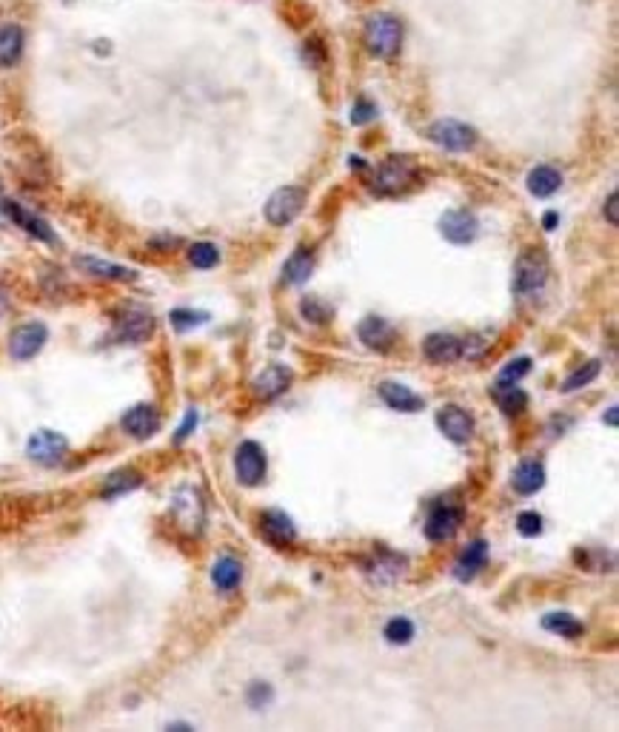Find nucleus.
<instances>
[{
	"instance_id": "nucleus-32",
	"label": "nucleus",
	"mask_w": 619,
	"mask_h": 732,
	"mask_svg": "<svg viewBox=\"0 0 619 732\" xmlns=\"http://www.w3.org/2000/svg\"><path fill=\"white\" fill-rule=\"evenodd\" d=\"M189 262H192L194 268H203V271L214 268V266L220 262L218 245H211V243H194V245L189 248Z\"/></svg>"
},
{
	"instance_id": "nucleus-11",
	"label": "nucleus",
	"mask_w": 619,
	"mask_h": 732,
	"mask_svg": "<svg viewBox=\"0 0 619 732\" xmlns=\"http://www.w3.org/2000/svg\"><path fill=\"white\" fill-rule=\"evenodd\" d=\"M437 428L449 436L451 442L463 445L474 436V419L459 405H442L437 411Z\"/></svg>"
},
{
	"instance_id": "nucleus-1",
	"label": "nucleus",
	"mask_w": 619,
	"mask_h": 732,
	"mask_svg": "<svg viewBox=\"0 0 619 732\" xmlns=\"http://www.w3.org/2000/svg\"><path fill=\"white\" fill-rule=\"evenodd\" d=\"M402 43V23L394 14H374L366 23V46L377 57H392L400 52Z\"/></svg>"
},
{
	"instance_id": "nucleus-28",
	"label": "nucleus",
	"mask_w": 619,
	"mask_h": 732,
	"mask_svg": "<svg viewBox=\"0 0 619 732\" xmlns=\"http://www.w3.org/2000/svg\"><path fill=\"white\" fill-rule=\"evenodd\" d=\"M23 54V32L21 26H4L0 29V66H14Z\"/></svg>"
},
{
	"instance_id": "nucleus-44",
	"label": "nucleus",
	"mask_w": 619,
	"mask_h": 732,
	"mask_svg": "<svg viewBox=\"0 0 619 732\" xmlns=\"http://www.w3.org/2000/svg\"><path fill=\"white\" fill-rule=\"evenodd\" d=\"M554 226H557V214H545V228L551 231Z\"/></svg>"
},
{
	"instance_id": "nucleus-31",
	"label": "nucleus",
	"mask_w": 619,
	"mask_h": 732,
	"mask_svg": "<svg viewBox=\"0 0 619 732\" xmlns=\"http://www.w3.org/2000/svg\"><path fill=\"white\" fill-rule=\"evenodd\" d=\"M140 481H143V476H140L137 471H118V473H111V476L106 479L103 496H106V499H111V496L128 493V490L140 488Z\"/></svg>"
},
{
	"instance_id": "nucleus-6",
	"label": "nucleus",
	"mask_w": 619,
	"mask_h": 732,
	"mask_svg": "<svg viewBox=\"0 0 619 732\" xmlns=\"http://www.w3.org/2000/svg\"><path fill=\"white\" fill-rule=\"evenodd\" d=\"M66 450H69V439L63 433H54V431H37V433H32V439H29V445H26L29 456L46 467L61 465Z\"/></svg>"
},
{
	"instance_id": "nucleus-10",
	"label": "nucleus",
	"mask_w": 619,
	"mask_h": 732,
	"mask_svg": "<svg viewBox=\"0 0 619 732\" xmlns=\"http://www.w3.org/2000/svg\"><path fill=\"white\" fill-rule=\"evenodd\" d=\"M154 331V319L149 311L143 308H128L120 319L118 325H114V336H118L120 342H128V345H140L146 342Z\"/></svg>"
},
{
	"instance_id": "nucleus-20",
	"label": "nucleus",
	"mask_w": 619,
	"mask_h": 732,
	"mask_svg": "<svg viewBox=\"0 0 619 732\" xmlns=\"http://www.w3.org/2000/svg\"><path fill=\"white\" fill-rule=\"evenodd\" d=\"M260 527H263V536L271 541V545H277V547L292 545V541L297 539L294 522L285 516L283 510H268V514H263Z\"/></svg>"
},
{
	"instance_id": "nucleus-34",
	"label": "nucleus",
	"mask_w": 619,
	"mask_h": 732,
	"mask_svg": "<svg viewBox=\"0 0 619 732\" xmlns=\"http://www.w3.org/2000/svg\"><path fill=\"white\" fill-rule=\"evenodd\" d=\"M383 633H385V638L392 641V644H409V641L414 638V624H411L409 619H402V616H400V619H392V621H388Z\"/></svg>"
},
{
	"instance_id": "nucleus-5",
	"label": "nucleus",
	"mask_w": 619,
	"mask_h": 732,
	"mask_svg": "<svg viewBox=\"0 0 619 732\" xmlns=\"http://www.w3.org/2000/svg\"><path fill=\"white\" fill-rule=\"evenodd\" d=\"M428 137L449 152H468L477 143V131L459 120H437L428 128Z\"/></svg>"
},
{
	"instance_id": "nucleus-24",
	"label": "nucleus",
	"mask_w": 619,
	"mask_h": 732,
	"mask_svg": "<svg viewBox=\"0 0 619 732\" xmlns=\"http://www.w3.org/2000/svg\"><path fill=\"white\" fill-rule=\"evenodd\" d=\"M545 485V467L542 462H523V465H516V471H514V490L516 493H523V496H531V493H537L542 490Z\"/></svg>"
},
{
	"instance_id": "nucleus-8",
	"label": "nucleus",
	"mask_w": 619,
	"mask_h": 732,
	"mask_svg": "<svg viewBox=\"0 0 619 732\" xmlns=\"http://www.w3.org/2000/svg\"><path fill=\"white\" fill-rule=\"evenodd\" d=\"M440 231H442V237L449 240V243H454V245H468V243H474V237H477L480 223H477V217H474L471 211L454 209V211H445L442 214Z\"/></svg>"
},
{
	"instance_id": "nucleus-18",
	"label": "nucleus",
	"mask_w": 619,
	"mask_h": 732,
	"mask_svg": "<svg viewBox=\"0 0 619 732\" xmlns=\"http://www.w3.org/2000/svg\"><path fill=\"white\" fill-rule=\"evenodd\" d=\"M357 333H359V342L366 348H374V350H388L394 345V336H397V331L380 317H366L359 322Z\"/></svg>"
},
{
	"instance_id": "nucleus-40",
	"label": "nucleus",
	"mask_w": 619,
	"mask_h": 732,
	"mask_svg": "<svg viewBox=\"0 0 619 732\" xmlns=\"http://www.w3.org/2000/svg\"><path fill=\"white\" fill-rule=\"evenodd\" d=\"M249 701L254 707H263L271 701V687L268 684H252V690H249Z\"/></svg>"
},
{
	"instance_id": "nucleus-23",
	"label": "nucleus",
	"mask_w": 619,
	"mask_h": 732,
	"mask_svg": "<svg viewBox=\"0 0 619 732\" xmlns=\"http://www.w3.org/2000/svg\"><path fill=\"white\" fill-rule=\"evenodd\" d=\"M75 266L83 268L86 274H92V276H103V280H120V283L137 280V271L126 268V266H114V262L97 259V257H78Z\"/></svg>"
},
{
	"instance_id": "nucleus-22",
	"label": "nucleus",
	"mask_w": 619,
	"mask_h": 732,
	"mask_svg": "<svg viewBox=\"0 0 619 732\" xmlns=\"http://www.w3.org/2000/svg\"><path fill=\"white\" fill-rule=\"evenodd\" d=\"M485 559H488V545H485V541L483 539L471 541V545L463 553H459V559L454 564V576L459 581H471L485 567Z\"/></svg>"
},
{
	"instance_id": "nucleus-14",
	"label": "nucleus",
	"mask_w": 619,
	"mask_h": 732,
	"mask_svg": "<svg viewBox=\"0 0 619 732\" xmlns=\"http://www.w3.org/2000/svg\"><path fill=\"white\" fill-rule=\"evenodd\" d=\"M120 424H123V431L128 436L149 439V436L157 433V428H161V414H157L154 405H135L132 411H126Z\"/></svg>"
},
{
	"instance_id": "nucleus-42",
	"label": "nucleus",
	"mask_w": 619,
	"mask_h": 732,
	"mask_svg": "<svg viewBox=\"0 0 619 732\" xmlns=\"http://www.w3.org/2000/svg\"><path fill=\"white\" fill-rule=\"evenodd\" d=\"M606 214H608V223H611V226H616V223H619V217H616V194H611V197H608Z\"/></svg>"
},
{
	"instance_id": "nucleus-41",
	"label": "nucleus",
	"mask_w": 619,
	"mask_h": 732,
	"mask_svg": "<svg viewBox=\"0 0 619 732\" xmlns=\"http://www.w3.org/2000/svg\"><path fill=\"white\" fill-rule=\"evenodd\" d=\"M194 428H197V411H189V414H186V419H183V424L177 428V442H183V439L189 436Z\"/></svg>"
},
{
	"instance_id": "nucleus-17",
	"label": "nucleus",
	"mask_w": 619,
	"mask_h": 732,
	"mask_svg": "<svg viewBox=\"0 0 619 732\" xmlns=\"http://www.w3.org/2000/svg\"><path fill=\"white\" fill-rule=\"evenodd\" d=\"M289 385H292V371L285 368V365H268V368H263V374H257L254 393L260 399H275L280 393H285Z\"/></svg>"
},
{
	"instance_id": "nucleus-45",
	"label": "nucleus",
	"mask_w": 619,
	"mask_h": 732,
	"mask_svg": "<svg viewBox=\"0 0 619 732\" xmlns=\"http://www.w3.org/2000/svg\"><path fill=\"white\" fill-rule=\"evenodd\" d=\"M6 311V291H0V314Z\"/></svg>"
},
{
	"instance_id": "nucleus-13",
	"label": "nucleus",
	"mask_w": 619,
	"mask_h": 732,
	"mask_svg": "<svg viewBox=\"0 0 619 732\" xmlns=\"http://www.w3.org/2000/svg\"><path fill=\"white\" fill-rule=\"evenodd\" d=\"M0 211H4V214L12 219V223H18L26 234H32V237H37L40 243H57L46 219H40L37 214L26 211V209L21 206V202H14V200H4V202H0Z\"/></svg>"
},
{
	"instance_id": "nucleus-25",
	"label": "nucleus",
	"mask_w": 619,
	"mask_h": 732,
	"mask_svg": "<svg viewBox=\"0 0 619 732\" xmlns=\"http://www.w3.org/2000/svg\"><path fill=\"white\" fill-rule=\"evenodd\" d=\"M211 581H214V588L218 590L232 593L243 581V564L237 559H232V555H223V559H218L211 567Z\"/></svg>"
},
{
	"instance_id": "nucleus-36",
	"label": "nucleus",
	"mask_w": 619,
	"mask_h": 732,
	"mask_svg": "<svg viewBox=\"0 0 619 732\" xmlns=\"http://www.w3.org/2000/svg\"><path fill=\"white\" fill-rule=\"evenodd\" d=\"M531 371V359L528 357H520V359H514L508 362L506 368L499 371L497 376V385H514V382H520V379Z\"/></svg>"
},
{
	"instance_id": "nucleus-30",
	"label": "nucleus",
	"mask_w": 619,
	"mask_h": 732,
	"mask_svg": "<svg viewBox=\"0 0 619 732\" xmlns=\"http://www.w3.org/2000/svg\"><path fill=\"white\" fill-rule=\"evenodd\" d=\"M311 268H314V259L306 248H300L294 251L289 259H285V268H283V280L289 285H303L309 276H311Z\"/></svg>"
},
{
	"instance_id": "nucleus-38",
	"label": "nucleus",
	"mask_w": 619,
	"mask_h": 732,
	"mask_svg": "<svg viewBox=\"0 0 619 732\" xmlns=\"http://www.w3.org/2000/svg\"><path fill=\"white\" fill-rule=\"evenodd\" d=\"M377 114V109H374L368 100H359V103H354V109H351V123H357V126H363V123H368L371 117Z\"/></svg>"
},
{
	"instance_id": "nucleus-16",
	"label": "nucleus",
	"mask_w": 619,
	"mask_h": 732,
	"mask_svg": "<svg viewBox=\"0 0 619 732\" xmlns=\"http://www.w3.org/2000/svg\"><path fill=\"white\" fill-rule=\"evenodd\" d=\"M423 354L425 359L437 365H449L463 357V342H459L454 333H431L423 342Z\"/></svg>"
},
{
	"instance_id": "nucleus-15",
	"label": "nucleus",
	"mask_w": 619,
	"mask_h": 732,
	"mask_svg": "<svg viewBox=\"0 0 619 732\" xmlns=\"http://www.w3.org/2000/svg\"><path fill=\"white\" fill-rule=\"evenodd\" d=\"M406 570V559L392 550H377L371 555V562H366V573L377 584H392L402 576Z\"/></svg>"
},
{
	"instance_id": "nucleus-3",
	"label": "nucleus",
	"mask_w": 619,
	"mask_h": 732,
	"mask_svg": "<svg viewBox=\"0 0 619 732\" xmlns=\"http://www.w3.org/2000/svg\"><path fill=\"white\" fill-rule=\"evenodd\" d=\"M306 206V192L297 185H285L280 192H275L266 202V219L271 226H289L292 219L303 211Z\"/></svg>"
},
{
	"instance_id": "nucleus-9",
	"label": "nucleus",
	"mask_w": 619,
	"mask_h": 732,
	"mask_svg": "<svg viewBox=\"0 0 619 732\" xmlns=\"http://www.w3.org/2000/svg\"><path fill=\"white\" fill-rule=\"evenodd\" d=\"M414 174H417V169L409 163L406 157H388L385 163L380 166L377 180H374V183H377V192L380 194H397L409 183H414Z\"/></svg>"
},
{
	"instance_id": "nucleus-43",
	"label": "nucleus",
	"mask_w": 619,
	"mask_h": 732,
	"mask_svg": "<svg viewBox=\"0 0 619 732\" xmlns=\"http://www.w3.org/2000/svg\"><path fill=\"white\" fill-rule=\"evenodd\" d=\"M606 422L611 424V428H616V407H608V416H606Z\"/></svg>"
},
{
	"instance_id": "nucleus-26",
	"label": "nucleus",
	"mask_w": 619,
	"mask_h": 732,
	"mask_svg": "<svg viewBox=\"0 0 619 732\" xmlns=\"http://www.w3.org/2000/svg\"><path fill=\"white\" fill-rule=\"evenodd\" d=\"M491 393H494V399L499 405V411L506 414V416H516V414H523L525 407H528V393L516 382L514 385H497L494 382Z\"/></svg>"
},
{
	"instance_id": "nucleus-21",
	"label": "nucleus",
	"mask_w": 619,
	"mask_h": 732,
	"mask_svg": "<svg viewBox=\"0 0 619 732\" xmlns=\"http://www.w3.org/2000/svg\"><path fill=\"white\" fill-rule=\"evenodd\" d=\"M171 507H175V514H177V519H180L183 527H192V530H197V527L203 524V502H200L197 490L180 488L175 493V505H171Z\"/></svg>"
},
{
	"instance_id": "nucleus-39",
	"label": "nucleus",
	"mask_w": 619,
	"mask_h": 732,
	"mask_svg": "<svg viewBox=\"0 0 619 732\" xmlns=\"http://www.w3.org/2000/svg\"><path fill=\"white\" fill-rule=\"evenodd\" d=\"M300 311H303V317L314 319V322H326L328 319V308L320 302H314V300H306L303 305H300Z\"/></svg>"
},
{
	"instance_id": "nucleus-7",
	"label": "nucleus",
	"mask_w": 619,
	"mask_h": 732,
	"mask_svg": "<svg viewBox=\"0 0 619 732\" xmlns=\"http://www.w3.org/2000/svg\"><path fill=\"white\" fill-rule=\"evenodd\" d=\"M235 471L246 488L260 485L266 476V450L257 442H243L235 456Z\"/></svg>"
},
{
	"instance_id": "nucleus-27",
	"label": "nucleus",
	"mask_w": 619,
	"mask_h": 732,
	"mask_svg": "<svg viewBox=\"0 0 619 732\" xmlns=\"http://www.w3.org/2000/svg\"><path fill=\"white\" fill-rule=\"evenodd\" d=\"M559 185H563V174L554 166H537L528 174V192L534 197H551L554 192H559Z\"/></svg>"
},
{
	"instance_id": "nucleus-12",
	"label": "nucleus",
	"mask_w": 619,
	"mask_h": 732,
	"mask_svg": "<svg viewBox=\"0 0 619 732\" xmlns=\"http://www.w3.org/2000/svg\"><path fill=\"white\" fill-rule=\"evenodd\" d=\"M459 524H463V510L454 505H437L425 519V536L431 541H449Z\"/></svg>"
},
{
	"instance_id": "nucleus-2",
	"label": "nucleus",
	"mask_w": 619,
	"mask_h": 732,
	"mask_svg": "<svg viewBox=\"0 0 619 732\" xmlns=\"http://www.w3.org/2000/svg\"><path fill=\"white\" fill-rule=\"evenodd\" d=\"M545 276H549V262H545V257L540 251L528 248V251L520 254V259H516V266H514V291L523 297L534 294V291H540L545 285Z\"/></svg>"
},
{
	"instance_id": "nucleus-29",
	"label": "nucleus",
	"mask_w": 619,
	"mask_h": 732,
	"mask_svg": "<svg viewBox=\"0 0 619 732\" xmlns=\"http://www.w3.org/2000/svg\"><path fill=\"white\" fill-rule=\"evenodd\" d=\"M542 627L559 638H577L585 633V624L577 616H571V613H549V616L542 619Z\"/></svg>"
},
{
	"instance_id": "nucleus-33",
	"label": "nucleus",
	"mask_w": 619,
	"mask_h": 732,
	"mask_svg": "<svg viewBox=\"0 0 619 732\" xmlns=\"http://www.w3.org/2000/svg\"><path fill=\"white\" fill-rule=\"evenodd\" d=\"M599 371H602V365L594 359V362H588V365H582V368H577L574 371L565 382H563V391L565 393H571V391H580V388H585V385H591L594 379L599 376Z\"/></svg>"
},
{
	"instance_id": "nucleus-4",
	"label": "nucleus",
	"mask_w": 619,
	"mask_h": 732,
	"mask_svg": "<svg viewBox=\"0 0 619 732\" xmlns=\"http://www.w3.org/2000/svg\"><path fill=\"white\" fill-rule=\"evenodd\" d=\"M49 340V331L43 322H26V325H18L9 336V354L12 359L18 362H26L32 359L35 354H40V348L46 345Z\"/></svg>"
},
{
	"instance_id": "nucleus-19",
	"label": "nucleus",
	"mask_w": 619,
	"mask_h": 732,
	"mask_svg": "<svg viewBox=\"0 0 619 732\" xmlns=\"http://www.w3.org/2000/svg\"><path fill=\"white\" fill-rule=\"evenodd\" d=\"M380 397L383 402L392 407V411H402V414H417V411H423V397H417V393L406 385H400V382H383L380 388Z\"/></svg>"
},
{
	"instance_id": "nucleus-35",
	"label": "nucleus",
	"mask_w": 619,
	"mask_h": 732,
	"mask_svg": "<svg viewBox=\"0 0 619 732\" xmlns=\"http://www.w3.org/2000/svg\"><path fill=\"white\" fill-rule=\"evenodd\" d=\"M171 325H175L177 331H189V328H197V325H203V322H209V314L206 311H189V308H177V311H171Z\"/></svg>"
},
{
	"instance_id": "nucleus-37",
	"label": "nucleus",
	"mask_w": 619,
	"mask_h": 732,
	"mask_svg": "<svg viewBox=\"0 0 619 732\" xmlns=\"http://www.w3.org/2000/svg\"><path fill=\"white\" fill-rule=\"evenodd\" d=\"M516 530H520L523 536H540L542 533V516L534 514V510H523L520 516H516Z\"/></svg>"
}]
</instances>
